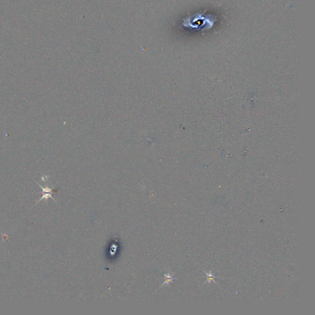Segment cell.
<instances>
[{"instance_id": "obj_1", "label": "cell", "mask_w": 315, "mask_h": 315, "mask_svg": "<svg viewBox=\"0 0 315 315\" xmlns=\"http://www.w3.org/2000/svg\"><path fill=\"white\" fill-rule=\"evenodd\" d=\"M37 183L38 184L39 186H40V187L42 189V190H43V196H42L41 198H40V199H39V201H38V202H37L36 203L39 202L40 201H41V200L43 199H47L48 198H52V199L54 200V199L52 197V195H51L52 193V189H49V188H48V187H44H44H43L41 186V185H40L38 182H37Z\"/></svg>"}]
</instances>
